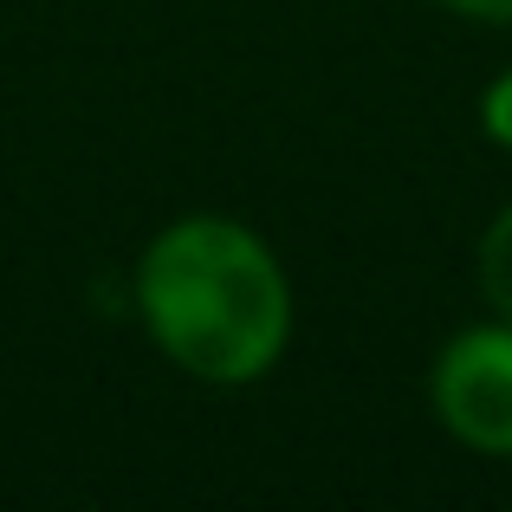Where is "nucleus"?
Returning a JSON list of instances; mask_svg holds the SVG:
<instances>
[{
	"label": "nucleus",
	"instance_id": "3",
	"mask_svg": "<svg viewBox=\"0 0 512 512\" xmlns=\"http://www.w3.org/2000/svg\"><path fill=\"white\" fill-rule=\"evenodd\" d=\"M480 286L500 305V318L512 325V208L487 227V247H480Z\"/></svg>",
	"mask_w": 512,
	"mask_h": 512
},
{
	"label": "nucleus",
	"instance_id": "5",
	"mask_svg": "<svg viewBox=\"0 0 512 512\" xmlns=\"http://www.w3.org/2000/svg\"><path fill=\"white\" fill-rule=\"evenodd\" d=\"M448 7L474 13V20H512V0H448Z\"/></svg>",
	"mask_w": 512,
	"mask_h": 512
},
{
	"label": "nucleus",
	"instance_id": "4",
	"mask_svg": "<svg viewBox=\"0 0 512 512\" xmlns=\"http://www.w3.org/2000/svg\"><path fill=\"white\" fill-rule=\"evenodd\" d=\"M487 130H493V137H500L506 150H512V72H506L500 85L487 91Z\"/></svg>",
	"mask_w": 512,
	"mask_h": 512
},
{
	"label": "nucleus",
	"instance_id": "1",
	"mask_svg": "<svg viewBox=\"0 0 512 512\" xmlns=\"http://www.w3.org/2000/svg\"><path fill=\"white\" fill-rule=\"evenodd\" d=\"M137 305L156 344L208 383H247L279 357L292 299L273 253L234 221H182L150 247Z\"/></svg>",
	"mask_w": 512,
	"mask_h": 512
},
{
	"label": "nucleus",
	"instance_id": "2",
	"mask_svg": "<svg viewBox=\"0 0 512 512\" xmlns=\"http://www.w3.org/2000/svg\"><path fill=\"white\" fill-rule=\"evenodd\" d=\"M435 409L467 448L512 454V331H467L441 357Z\"/></svg>",
	"mask_w": 512,
	"mask_h": 512
}]
</instances>
